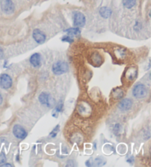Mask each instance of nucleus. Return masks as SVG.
Masks as SVG:
<instances>
[{
  "instance_id": "1",
  "label": "nucleus",
  "mask_w": 151,
  "mask_h": 167,
  "mask_svg": "<svg viewBox=\"0 0 151 167\" xmlns=\"http://www.w3.org/2000/svg\"><path fill=\"white\" fill-rule=\"evenodd\" d=\"M133 96L136 99H142L144 98L148 94V89L145 85L142 83H138L134 85L133 90H132Z\"/></svg>"
},
{
  "instance_id": "2",
  "label": "nucleus",
  "mask_w": 151,
  "mask_h": 167,
  "mask_svg": "<svg viewBox=\"0 0 151 167\" xmlns=\"http://www.w3.org/2000/svg\"><path fill=\"white\" fill-rule=\"evenodd\" d=\"M69 71L68 63L64 61H58L52 66V72L55 75H61Z\"/></svg>"
},
{
  "instance_id": "3",
  "label": "nucleus",
  "mask_w": 151,
  "mask_h": 167,
  "mask_svg": "<svg viewBox=\"0 0 151 167\" xmlns=\"http://www.w3.org/2000/svg\"><path fill=\"white\" fill-rule=\"evenodd\" d=\"M72 19L74 26L76 28H82L86 24L85 16L79 11H74L72 13Z\"/></svg>"
},
{
  "instance_id": "4",
  "label": "nucleus",
  "mask_w": 151,
  "mask_h": 167,
  "mask_svg": "<svg viewBox=\"0 0 151 167\" xmlns=\"http://www.w3.org/2000/svg\"><path fill=\"white\" fill-rule=\"evenodd\" d=\"M1 8L6 14L13 13L15 11V5L11 0H3L1 3Z\"/></svg>"
},
{
  "instance_id": "5",
  "label": "nucleus",
  "mask_w": 151,
  "mask_h": 167,
  "mask_svg": "<svg viewBox=\"0 0 151 167\" xmlns=\"http://www.w3.org/2000/svg\"><path fill=\"white\" fill-rule=\"evenodd\" d=\"M13 133L14 136L17 138L18 139H24L27 137V133L25 130L24 127L21 126L19 124H16L13 126Z\"/></svg>"
},
{
  "instance_id": "6",
  "label": "nucleus",
  "mask_w": 151,
  "mask_h": 167,
  "mask_svg": "<svg viewBox=\"0 0 151 167\" xmlns=\"http://www.w3.org/2000/svg\"><path fill=\"white\" fill-rule=\"evenodd\" d=\"M13 85L12 78L10 75L7 74H3L0 76V86L3 89H9Z\"/></svg>"
},
{
  "instance_id": "7",
  "label": "nucleus",
  "mask_w": 151,
  "mask_h": 167,
  "mask_svg": "<svg viewBox=\"0 0 151 167\" xmlns=\"http://www.w3.org/2000/svg\"><path fill=\"white\" fill-rule=\"evenodd\" d=\"M33 38L35 41L39 44L44 43L46 41V35L42 31L39 30V29H35L33 32Z\"/></svg>"
},
{
  "instance_id": "8",
  "label": "nucleus",
  "mask_w": 151,
  "mask_h": 167,
  "mask_svg": "<svg viewBox=\"0 0 151 167\" xmlns=\"http://www.w3.org/2000/svg\"><path fill=\"white\" fill-rule=\"evenodd\" d=\"M39 100L44 105L47 106V107H50L52 105V99L51 96L47 92H42L39 97Z\"/></svg>"
},
{
  "instance_id": "9",
  "label": "nucleus",
  "mask_w": 151,
  "mask_h": 167,
  "mask_svg": "<svg viewBox=\"0 0 151 167\" xmlns=\"http://www.w3.org/2000/svg\"><path fill=\"white\" fill-rule=\"evenodd\" d=\"M133 106V101L128 98L122 99L118 104V108L122 111H127L129 110Z\"/></svg>"
},
{
  "instance_id": "10",
  "label": "nucleus",
  "mask_w": 151,
  "mask_h": 167,
  "mask_svg": "<svg viewBox=\"0 0 151 167\" xmlns=\"http://www.w3.org/2000/svg\"><path fill=\"white\" fill-rule=\"evenodd\" d=\"M30 63L33 67L38 68L41 64V58L39 53H34L31 55L30 58Z\"/></svg>"
},
{
  "instance_id": "11",
  "label": "nucleus",
  "mask_w": 151,
  "mask_h": 167,
  "mask_svg": "<svg viewBox=\"0 0 151 167\" xmlns=\"http://www.w3.org/2000/svg\"><path fill=\"white\" fill-rule=\"evenodd\" d=\"M100 14L102 18H108L112 16V10L107 7H102L100 10Z\"/></svg>"
},
{
  "instance_id": "12",
  "label": "nucleus",
  "mask_w": 151,
  "mask_h": 167,
  "mask_svg": "<svg viewBox=\"0 0 151 167\" xmlns=\"http://www.w3.org/2000/svg\"><path fill=\"white\" fill-rule=\"evenodd\" d=\"M65 32L67 33L68 35H78L81 33V30L78 28H69L67 30H65Z\"/></svg>"
},
{
  "instance_id": "13",
  "label": "nucleus",
  "mask_w": 151,
  "mask_h": 167,
  "mask_svg": "<svg viewBox=\"0 0 151 167\" xmlns=\"http://www.w3.org/2000/svg\"><path fill=\"white\" fill-rule=\"evenodd\" d=\"M123 5L128 9L133 8L136 4V0H122Z\"/></svg>"
},
{
  "instance_id": "14",
  "label": "nucleus",
  "mask_w": 151,
  "mask_h": 167,
  "mask_svg": "<svg viewBox=\"0 0 151 167\" xmlns=\"http://www.w3.org/2000/svg\"><path fill=\"white\" fill-rule=\"evenodd\" d=\"M122 130V127L119 124H116L114 127V133L115 135H119V133L121 132Z\"/></svg>"
},
{
  "instance_id": "15",
  "label": "nucleus",
  "mask_w": 151,
  "mask_h": 167,
  "mask_svg": "<svg viewBox=\"0 0 151 167\" xmlns=\"http://www.w3.org/2000/svg\"><path fill=\"white\" fill-rule=\"evenodd\" d=\"M63 108H64V104H63V102H58L57 106H56L55 108V110L56 114H58V113L59 112H61L63 110Z\"/></svg>"
},
{
  "instance_id": "16",
  "label": "nucleus",
  "mask_w": 151,
  "mask_h": 167,
  "mask_svg": "<svg viewBox=\"0 0 151 167\" xmlns=\"http://www.w3.org/2000/svg\"><path fill=\"white\" fill-rule=\"evenodd\" d=\"M62 41H65V42H68V43H72L73 41H74L72 38H71L70 36V35H64V36L62 38Z\"/></svg>"
},
{
  "instance_id": "17",
  "label": "nucleus",
  "mask_w": 151,
  "mask_h": 167,
  "mask_svg": "<svg viewBox=\"0 0 151 167\" xmlns=\"http://www.w3.org/2000/svg\"><path fill=\"white\" fill-rule=\"evenodd\" d=\"M58 131H59V125H58V126H56L55 127V128L53 129V130L50 133V135H51L52 138H55L56 135H57V133Z\"/></svg>"
},
{
  "instance_id": "18",
  "label": "nucleus",
  "mask_w": 151,
  "mask_h": 167,
  "mask_svg": "<svg viewBox=\"0 0 151 167\" xmlns=\"http://www.w3.org/2000/svg\"><path fill=\"white\" fill-rule=\"evenodd\" d=\"M117 91V95L115 94V98H117V99H121V98H122L123 95H124V94H123V91H122V90H119V89H117L116 90Z\"/></svg>"
},
{
  "instance_id": "19",
  "label": "nucleus",
  "mask_w": 151,
  "mask_h": 167,
  "mask_svg": "<svg viewBox=\"0 0 151 167\" xmlns=\"http://www.w3.org/2000/svg\"><path fill=\"white\" fill-rule=\"evenodd\" d=\"M5 161H6L5 154L4 153V152H2V153L0 154V164H5Z\"/></svg>"
},
{
  "instance_id": "20",
  "label": "nucleus",
  "mask_w": 151,
  "mask_h": 167,
  "mask_svg": "<svg viewBox=\"0 0 151 167\" xmlns=\"http://www.w3.org/2000/svg\"><path fill=\"white\" fill-rule=\"evenodd\" d=\"M3 56H4L3 50L2 49V48H0V59H2V58H3Z\"/></svg>"
},
{
  "instance_id": "21",
  "label": "nucleus",
  "mask_w": 151,
  "mask_h": 167,
  "mask_svg": "<svg viewBox=\"0 0 151 167\" xmlns=\"http://www.w3.org/2000/svg\"><path fill=\"white\" fill-rule=\"evenodd\" d=\"M133 160H134V159H133V157H131V158H130V159H128V160H127V161H128V163H130V164H132V163H133Z\"/></svg>"
},
{
  "instance_id": "22",
  "label": "nucleus",
  "mask_w": 151,
  "mask_h": 167,
  "mask_svg": "<svg viewBox=\"0 0 151 167\" xmlns=\"http://www.w3.org/2000/svg\"><path fill=\"white\" fill-rule=\"evenodd\" d=\"M3 96H2L1 94H0V105H2V103H3Z\"/></svg>"
},
{
  "instance_id": "23",
  "label": "nucleus",
  "mask_w": 151,
  "mask_h": 167,
  "mask_svg": "<svg viewBox=\"0 0 151 167\" xmlns=\"http://www.w3.org/2000/svg\"><path fill=\"white\" fill-rule=\"evenodd\" d=\"M1 166H12V165L10 164H5L1 165Z\"/></svg>"
}]
</instances>
